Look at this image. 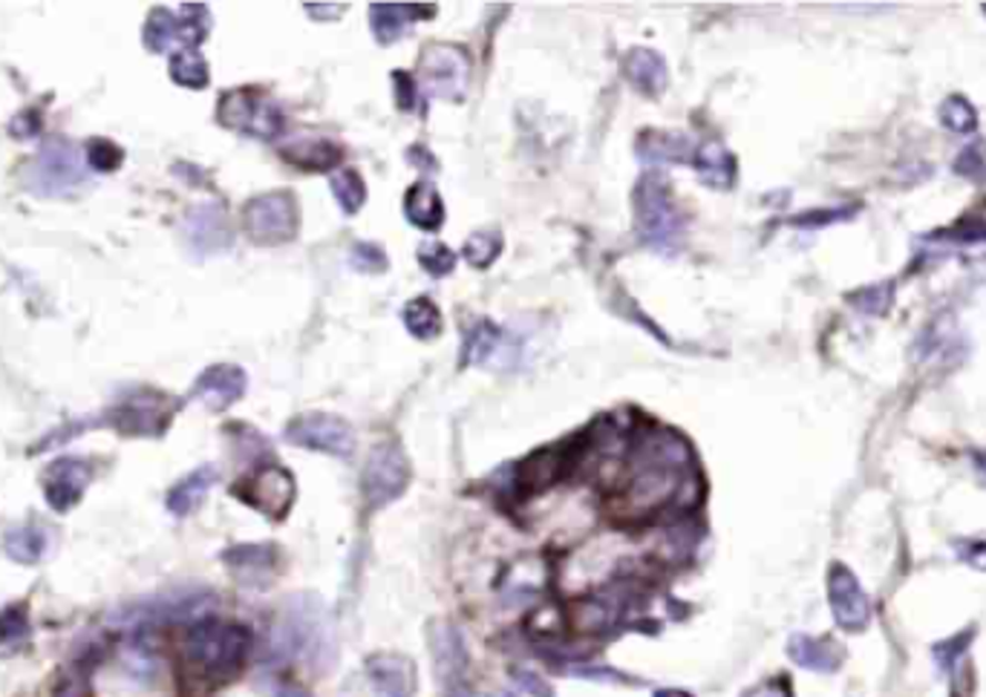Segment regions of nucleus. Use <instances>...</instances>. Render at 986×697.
<instances>
[{
	"label": "nucleus",
	"instance_id": "f3484780",
	"mask_svg": "<svg viewBox=\"0 0 986 697\" xmlns=\"http://www.w3.org/2000/svg\"><path fill=\"white\" fill-rule=\"evenodd\" d=\"M367 677L378 697L416 695V666L401 655H372L367 660Z\"/></svg>",
	"mask_w": 986,
	"mask_h": 697
},
{
	"label": "nucleus",
	"instance_id": "3c124183",
	"mask_svg": "<svg viewBox=\"0 0 986 697\" xmlns=\"http://www.w3.org/2000/svg\"><path fill=\"white\" fill-rule=\"evenodd\" d=\"M497 697H511V695H497Z\"/></svg>",
	"mask_w": 986,
	"mask_h": 697
},
{
	"label": "nucleus",
	"instance_id": "aec40b11",
	"mask_svg": "<svg viewBox=\"0 0 986 697\" xmlns=\"http://www.w3.org/2000/svg\"><path fill=\"white\" fill-rule=\"evenodd\" d=\"M568 456H571V450H566V447H548V450L528 456L517 470V487L522 494H539V490L551 487L554 481H560L566 476Z\"/></svg>",
	"mask_w": 986,
	"mask_h": 697
},
{
	"label": "nucleus",
	"instance_id": "ea45409f",
	"mask_svg": "<svg viewBox=\"0 0 986 697\" xmlns=\"http://www.w3.org/2000/svg\"><path fill=\"white\" fill-rule=\"evenodd\" d=\"M419 262H421V268H425L427 275L445 277V275H450V271H454L456 253L450 251V248L445 246V242L430 240V242H425V246L419 248Z\"/></svg>",
	"mask_w": 986,
	"mask_h": 697
},
{
	"label": "nucleus",
	"instance_id": "a18cd8bd",
	"mask_svg": "<svg viewBox=\"0 0 986 697\" xmlns=\"http://www.w3.org/2000/svg\"><path fill=\"white\" fill-rule=\"evenodd\" d=\"M392 78H396L398 107H401V110H412V104H416V81H412L407 72H396Z\"/></svg>",
	"mask_w": 986,
	"mask_h": 697
},
{
	"label": "nucleus",
	"instance_id": "473e14b6",
	"mask_svg": "<svg viewBox=\"0 0 986 697\" xmlns=\"http://www.w3.org/2000/svg\"><path fill=\"white\" fill-rule=\"evenodd\" d=\"M329 188H332L335 202L341 205V211L349 213V217L361 211L363 202H367V185H363L361 173L352 168L332 173V179H329Z\"/></svg>",
	"mask_w": 986,
	"mask_h": 697
},
{
	"label": "nucleus",
	"instance_id": "c03bdc74",
	"mask_svg": "<svg viewBox=\"0 0 986 697\" xmlns=\"http://www.w3.org/2000/svg\"><path fill=\"white\" fill-rule=\"evenodd\" d=\"M87 695H90V689H87L84 675L76 669L67 671V675L61 677V686L56 689V697H87Z\"/></svg>",
	"mask_w": 986,
	"mask_h": 697
},
{
	"label": "nucleus",
	"instance_id": "e433bc0d",
	"mask_svg": "<svg viewBox=\"0 0 986 697\" xmlns=\"http://www.w3.org/2000/svg\"><path fill=\"white\" fill-rule=\"evenodd\" d=\"M499 340H502V331L497 326L490 320H476L474 331H468V338H465V358L470 364H482L485 358L497 352Z\"/></svg>",
	"mask_w": 986,
	"mask_h": 697
},
{
	"label": "nucleus",
	"instance_id": "20e7f679",
	"mask_svg": "<svg viewBox=\"0 0 986 697\" xmlns=\"http://www.w3.org/2000/svg\"><path fill=\"white\" fill-rule=\"evenodd\" d=\"M419 84L430 99L465 101L470 87V58L456 43H427L419 61Z\"/></svg>",
	"mask_w": 986,
	"mask_h": 697
},
{
	"label": "nucleus",
	"instance_id": "6ab92c4d",
	"mask_svg": "<svg viewBox=\"0 0 986 697\" xmlns=\"http://www.w3.org/2000/svg\"><path fill=\"white\" fill-rule=\"evenodd\" d=\"M624 72L629 78V84L644 96H649V99L664 96L669 84V70L664 56L655 50H646V47H635V50L626 52Z\"/></svg>",
	"mask_w": 986,
	"mask_h": 697
},
{
	"label": "nucleus",
	"instance_id": "0eeeda50",
	"mask_svg": "<svg viewBox=\"0 0 986 697\" xmlns=\"http://www.w3.org/2000/svg\"><path fill=\"white\" fill-rule=\"evenodd\" d=\"M410 485V465L396 444H378L369 452L361 476V494L369 507H384L396 501Z\"/></svg>",
	"mask_w": 986,
	"mask_h": 697
},
{
	"label": "nucleus",
	"instance_id": "6e6552de",
	"mask_svg": "<svg viewBox=\"0 0 986 697\" xmlns=\"http://www.w3.org/2000/svg\"><path fill=\"white\" fill-rule=\"evenodd\" d=\"M286 441L306 450L327 452V456L349 458L356 450V432L332 412H306L286 427Z\"/></svg>",
	"mask_w": 986,
	"mask_h": 697
},
{
	"label": "nucleus",
	"instance_id": "393cba45",
	"mask_svg": "<svg viewBox=\"0 0 986 697\" xmlns=\"http://www.w3.org/2000/svg\"><path fill=\"white\" fill-rule=\"evenodd\" d=\"M213 481H217V470H213V467H199V470L188 472V476L173 487L171 494H168V510H171L173 516L193 514V510L202 505L208 490L213 487Z\"/></svg>",
	"mask_w": 986,
	"mask_h": 697
},
{
	"label": "nucleus",
	"instance_id": "a19ab883",
	"mask_svg": "<svg viewBox=\"0 0 986 697\" xmlns=\"http://www.w3.org/2000/svg\"><path fill=\"white\" fill-rule=\"evenodd\" d=\"M125 162V153H121L119 145L107 139H92L87 145V165H90L96 173H113L116 168H121Z\"/></svg>",
	"mask_w": 986,
	"mask_h": 697
},
{
	"label": "nucleus",
	"instance_id": "4c0bfd02",
	"mask_svg": "<svg viewBox=\"0 0 986 697\" xmlns=\"http://www.w3.org/2000/svg\"><path fill=\"white\" fill-rule=\"evenodd\" d=\"M940 121H944L946 130L952 133H973L978 127V113L975 107L969 104V99L964 96H949V99L940 104Z\"/></svg>",
	"mask_w": 986,
	"mask_h": 697
},
{
	"label": "nucleus",
	"instance_id": "4468645a",
	"mask_svg": "<svg viewBox=\"0 0 986 697\" xmlns=\"http://www.w3.org/2000/svg\"><path fill=\"white\" fill-rule=\"evenodd\" d=\"M828 599L830 611L837 617V623L848 631H859V628L868 626V617H872V608H868V599L859 588L857 577L851 570L843 568V565H834L828 577Z\"/></svg>",
	"mask_w": 986,
	"mask_h": 697
},
{
	"label": "nucleus",
	"instance_id": "603ef678",
	"mask_svg": "<svg viewBox=\"0 0 986 697\" xmlns=\"http://www.w3.org/2000/svg\"><path fill=\"white\" fill-rule=\"evenodd\" d=\"M984 9H986V7H984Z\"/></svg>",
	"mask_w": 986,
	"mask_h": 697
},
{
	"label": "nucleus",
	"instance_id": "39448f33",
	"mask_svg": "<svg viewBox=\"0 0 986 697\" xmlns=\"http://www.w3.org/2000/svg\"><path fill=\"white\" fill-rule=\"evenodd\" d=\"M300 226L298 202L286 190L263 193L242 205V228L257 246H283L295 240Z\"/></svg>",
	"mask_w": 986,
	"mask_h": 697
},
{
	"label": "nucleus",
	"instance_id": "09e8293b",
	"mask_svg": "<svg viewBox=\"0 0 986 697\" xmlns=\"http://www.w3.org/2000/svg\"><path fill=\"white\" fill-rule=\"evenodd\" d=\"M747 697H790V695H788V686L779 684V680H774V684H765V686H759V689H753Z\"/></svg>",
	"mask_w": 986,
	"mask_h": 697
},
{
	"label": "nucleus",
	"instance_id": "a878e982",
	"mask_svg": "<svg viewBox=\"0 0 986 697\" xmlns=\"http://www.w3.org/2000/svg\"><path fill=\"white\" fill-rule=\"evenodd\" d=\"M937 240L940 242H935V246L940 251L955 248V251L964 253L966 260L986 262V222H980V219H964L960 226L937 233Z\"/></svg>",
	"mask_w": 986,
	"mask_h": 697
},
{
	"label": "nucleus",
	"instance_id": "7c9ffc66",
	"mask_svg": "<svg viewBox=\"0 0 986 697\" xmlns=\"http://www.w3.org/2000/svg\"><path fill=\"white\" fill-rule=\"evenodd\" d=\"M618 620V603H611V599L604 597H591V599H582L571 608V626L577 631H586V634H597V631H606V628L615 626Z\"/></svg>",
	"mask_w": 986,
	"mask_h": 697
},
{
	"label": "nucleus",
	"instance_id": "5701e85b",
	"mask_svg": "<svg viewBox=\"0 0 986 697\" xmlns=\"http://www.w3.org/2000/svg\"><path fill=\"white\" fill-rule=\"evenodd\" d=\"M696 168H698V177L701 182H707L710 188H733L736 182V159L727 148H724L721 141L710 139L704 141L701 148L696 150Z\"/></svg>",
	"mask_w": 986,
	"mask_h": 697
},
{
	"label": "nucleus",
	"instance_id": "f8f14e48",
	"mask_svg": "<svg viewBox=\"0 0 986 697\" xmlns=\"http://www.w3.org/2000/svg\"><path fill=\"white\" fill-rule=\"evenodd\" d=\"M235 494L246 505H251L255 510H260V514L277 521L289 514L291 501H295V479H291L289 470H283V467H263V470H257L242 485H237Z\"/></svg>",
	"mask_w": 986,
	"mask_h": 697
},
{
	"label": "nucleus",
	"instance_id": "37998d69",
	"mask_svg": "<svg viewBox=\"0 0 986 697\" xmlns=\"http://www.w3.org/2000/svg\"><path fill=\"white\" fill-rule=\"evenodd\" d=\"M352 266H356L358 271L376 275V271H384V268H387V253H384L378 246H372V242H356V248H352Z\"/></svg>",
	"mask_w": 986,
	"mask_h": 697
},
{
	"label": "nucleus",
	"instance_id": "dca6fc26",
	"mask_svg": "<svg viewBox=\"0 0 986 697\" xmlns=\"http://www.w3.org/2000/svg\"><path fill=\"white\" fill-rule=\"evenodd\" d=\"M246 387H249V378L240 367L217 364V367H208L206 372L199 375L191 389V398L206 401L211 409H228L246 395Z\"/></svg>",
	"mask_w": 986,
	"mask_h": 697
},
{
	"label": "nucleus",
	"instance_id": "de8ad7c7",
	"mask_svg": "<svg viewBox=\"0 0 986 697\" xmlns=\"http://www.w3.org/2000/svg\"><path fill=\"white\" fill-rule=\"evenodd\" d=\"M964 557H966V562H969V565H975V568L986 570V542L969 545V548L964 550Z\"/></svg>",
	"mask_w": 986,
	"mask_h": 697
},
{
	"label": "nucleus",
	"instance_id": "f03ea898",
	"mask_svg": "<svg viewBox=\"0 0 986 697\" xmlns=\"http://www.w3.org/2000/svg\"><path fill=\"white\" fill-rule=\"evenodd\" d=\"M251 648V631L237 623L197 620L182 640V660L188 671L208 680H226L242 666Z\"/></svg>",
	"mask_w": 986,
	"mask_h": 697
},
{
	"label": "nucleus",
	"instance_id": "9b49d317",
	"mask_svg": "<svg viewBox=\"0 0 986 697\" xmlns=\"http://www.w3.org/2000/svg\"><path fill=\"white\" fill-rule=\"evenodd\" d=\"M173 401H168L162 392H153V389H139L133 398L121 401L119 407L110 412V424L116 430L128 432V436H162L165 427L171 424L173 418Z\"/></svg>",
	"mask_w": 986,
	"mask_h": 697
},
{
	"label": "nucleus",
	"instance_id": "49530a36",
	"mask_svg": "<svg viewBox=\"0 0 986 697\" xmlns=\"http://www.w3.org/2000/svg\"><path fill=\"white\" fill-rule=\"evenodd\" d=\"M514 680H517V686H522V689H526L528 695H534V697H551V689H548L546 680L534 675V671L519 669L517 675H514Z\"/></svg>",
	"mask_w": 986,
	"mask_h": 697
},
{
	"label": "nucleus",
	"instance_id": "72a5a7b5",
	"mask_svg": "<svg viewBox=\"0 0 986 697\" xmlns=\"http://www.w3.org/2000/svg\"><path fill=\"white\" fill-rule=\"evenodd\" d=\"M29 643L27 606H12L0 614V657L18 655Z\"/></svg>",
	"mask_w": 986,
	"mask_h": 697
},
{
	"label": "nucleus",
	"instance_id": "2f4dec72",
	"mask_svg": "<svg viewBox=\"0 0 986 697\" xmlns=\"http://www.w3.org/2000/svg\"><path fill=\"white\" fill-rule=\"evenodd\" d=\"M401 317H405V326L412 338L419 340L439 338L441 311L436 309V303H430L427 297H416V300H410V303L405 306V311H401Z\"/></svg>",
	"mask_w": 986,
	"mask_h": 697
},
{
	"label": "nucleus",
	"instance_id": "58836bf2",
	"mask_svg": "<svg viewBox=\"0 0 986 697\" xmlns=\"http://www.w3.org/2000/svg\"><path fill=\"white\" fill-rule=\"evenodd\" d=\"M848 303L859 311V315H886L888 306H892V286H866V289L848 295Z\"/></svg>",
	"mask_w": 986,
	"mask_h": 697
},
{
	"label": "nucleus",
	"instance_id": "ddd939ff",
	"mask_svg": "<svg viewBox=\"0 0 986 697\" xmlns=\"http://www.w3.org/2000/svg\"><path fill=\"white\" fill-rule=\"evenodd\" d=\"M90 479L92 467L87 465L84 458H58L43 472V499L56 514H67V510L79 505Z\"/></svg>",
	"mask_w": 986,
	"mask_h": 697
},
{
	"label": "nucleus",
	"instance_id": "f704fd0d",
	"mask_svg": "<svg viewBox=\"0 0 986 697\" xmlns=\"http://www.w3.org/2000/svg\"><path fill=\"white\" fill-rule=\"evenodd\" d=\"M168 70H171V78L179 87H191V90H202V87H208V78H211L206 58L199 56L197 50L173 52L171 67H168Z\"/></svg>",
	"mask_w": 986,
	"mask_h": 697
},
{
	"label": "nucleus",
	"instance_id": "c9c22d12",
	"mask_svg": "<svg viewBox=\"0 0 986 697\" xmlns=\"http://www.w3.org/2000/svg\"><path fill=\"white\" fill-rule=\"evenodd\" d=\"M499 251H502V233L494 231V228L470 233L468 242H465V260L474 268H488L490 262L497 260Z\"/></svg>",
	"mask_w": 986,
	"mask_h": 697
},
{
	"label": "nucleus",
	"instance_id": "f257e3e1",
	"mask_svg": "<svg viewBox=\"0 0 986 697\" xmlns=\"http://www.w3.org/2000/svg\"><path fill=\"white\" fill-rule=\"evenodd\" d=\"M687 450L673 436L655 438V432L640 441L635 452V467L620 487L615 510L626 519H646L678 499L681 490V465Z\"/></svg>",
	"mask_w": 986,
	"mask_h": 697
},
{
	"label": "nucleus",
	"instance_id": "79ce46f5",
	"mask_svg": "<svg viewBox=\"0 0 986 697\" xmlns=\"http://www.w3.org/2000/svg\"><path fill=\"white\" fill-rule=\"evenodd\" d=\"M955 170H958L960 177H969L973 179V182H978V179H984V173H986V156H984V145H969V148H964V153L958 156V159H955Z\"/></svg>",
	"mask_w": 986,
	"mask_h": 697
},
{
	"label": "nucleus",
	"instance_id": "a211bd4d",
	"mask_svg": "<svg viewBox=\"0 0 986 697\" xmlns=\"http://www.w3.org/2000/svg\"><path fill=\"white\" fill-rule=\"evenodd\" d=\"M185 233L191 242L193 251L199 253H217L231 246V226H228L226 213L217 205H199L185 219Z\"/></svg>",
	"mask_w": 986,
	"mask_h": 697
},
{
	"label": "nucleus",
	"instance_id": "c756f323",
	"mask_svg": "<svg viewBox=\"0 0 986 697\" xmlns=\"http://www.w3.org/2000/svg\"><path fill=\"white\" fill-rule=\"evenodd\" d=\"M790 657H794L799 666L816 671H830L839 663V648L830 640H814V637H805V634H796L788 646Z\"/></svg>",
	"mask_w": 986,
	"mask_h": 697
},
{
	"label": "nucleus",
	"instance_id": "4be33fe9",
	"mask_svg": "<svg viewBox=\"0 0 986 697\" xmlns=\"http://www.w3.org/2000/svg\"><path fill=\"white\" fill-rule=\"evenodd\" d=\"M405 217L421 231H439L445 226V202L430 182H416L405 197Z\"/></svg>",
	"mask_w": 986,
	"mask_h": 697
},
{
	"label": "nucleus",
	"instance_id": "7ed1b4c3",
	"mask_svg": "<svg viewBox=\"0 0 986 697\" xmlns=\"http://www.w3.org/2000/svg\"><path fill=\"white\" fill-rule=\"evenodd\" d=\"M635 226L640 240L658 253H675L684 242V219L673 202V190L660 173H646L635 188Z\"/></svg>",
	"mask_w": 986,
	"mask_h": 697
},
{
	"label": "nucleus",
	"instance_id": "1a4fd4ad",
	"mask_svg": "<svg viewBox=\"0 0 986 697\" xmlns=\"http://www.w3.org/2000/svg\"><path fill=\"white\" fill-rule=\"evenodd\" d=\"M217 119L228 130H240V133L257 136V139H275L283 130V116L275 101L257 96L255 90L226 92Z\"/></svg>",
	"mask_w": 986,
	"mask_h": 697
},
{
	"label": "nucleus",
	"instance_id": "423d86ee",
	"mask_svg": "<svg viewBox=\"0 0 986 697\" xmlns=\"http://www.w3.org/2000/svg\"><path fill=\"white\" fill-rule=\"evenodd\" d=\"M208 9L188 7L185 14H173L171 9H153L145 23V43L153 52H182L197 50L206 41Z\"/></svg>",
	"mask_w": 986,
	"mask_h": 697
},
{
	"label": "nucleus",
	"instance_id": "2eb2a0df",
	"mask_svg": "<svg viewBox=\"0 0 986 697\" xmlns=\"http://www.w3.org/2000/svg\"><path fill=\"white\" fill-rule=\"evenodd\" d=\"M222 562L240 585L266 588L275 579L280 554H277L275 545H237V548H228L222 554Z\"/></svg>",
	"mask_w": 986,
	"mask_h": 697
},
{
	"label": "nucleus",
	"instance_id": "412c9836",
	"mask_svg": "<svg viewBox=\"0 0 986 697\" xmlns=\"http://www.w3.org/2000/svg\"><path fill=\"white\" fill-rule=\"evenodd\" d=\"M427 640H430V651H434L436 671L441 680H459L468 669V651H465L461 634L450 623H434L427 631Z\"/></svg>",
	"mask_w": 986,
	"mask_h": 697
},
{
	"label": "nucleus",
	"instance_id": "bb28decb",
	"mask_svg": "<svg viewBox=\"0 0 986 697\" xmlns=\"http://www.w3.org/2000/svg\"><path fill=\"white\" fill-rule=\"evenodd\" d=\"M47 550V534H43L38 525H18V528H9L3 536V554H7L12 562L21 565H36Z\"/></svg>",
	"mask_w": 986,
	"mask_h": 697
},
{
	"label": "nucleus",
	"instance_id": "8fccbe9b",
	"mask_svg": "<svg viewBox=\"0 0 986 697\" xmlns=\"http://www.w3.org/2000/svg\"><path fill=\"white\" fill-rule=\"evenodd\" d=\"M655 697H689L687 691H675V689H664V691H658V695Z\"/></svg>",
	"mask_w": 986,
	"mask_h": 697
},
{
	"label": "nucleus",
	"instance_id": "9d476101",
	"mask_svg": "<svg viewBox=\"0 0 986 697\" xmlns=\"http://www.w3.org/2000/svg\"><path fill=\"white\" fill-rule=\"evenodd\" d=\"M81 162L79 153L72 150L70 141L64 139H50L41 148V153L36 156V162L27 168V185L36 193H47V197H56V193H70L76 185L81 182Z\"/></svg>",
	"mask_w": 986,
	"mask_h": 697
},
{
	"label": "nucleus",
	"instance_id": "cd10ccee",
	"mask_svg": "<svg viewBox=\"0 0 986 697\" xmlns=\"http://www.w3.org/2000/svg\"><path fill=\"white\" fill-rule=\"evenodd\" d=\"M689 141L687 136L678 133H644L638 139V156L646 165H664V162H687Z\"/></svg>",
	"mask_w": 986,
	"mask_h": 697
},
{
	"label": "nucleus",
	"instance_id": "c85d7f7f",
	"mask_svg": "<svg viewBox=\"0 0 986 697\" xmlns=\"http://www.w3.org/2000/svg\"><path fill=\"white\" fill-rule=\"evenodd\" d=\"M412 14L416 12H410V7H401V3H376L369 9V23H372L376 41L387 47V43H396L398 38H405Z\"/></svg>",
	"mask_w": 986,
	"mask_h": 697
},
{
	"label": "nucleus",
	"instance_id": "b1692460",
	"mask_svg": "<svg viewBox=\"0 0 986 697\" xmlns=\"http://www.w3.org/2000/svg\"><path fill=\"white\" fill-rule=\"evenodd\" d=\"M286 162L300 170H332L341 162V150L327 139H298L280 150Z\"/></svg>",
	"mask_w": 986,
	"mask_h": 697
}]
</instances>
